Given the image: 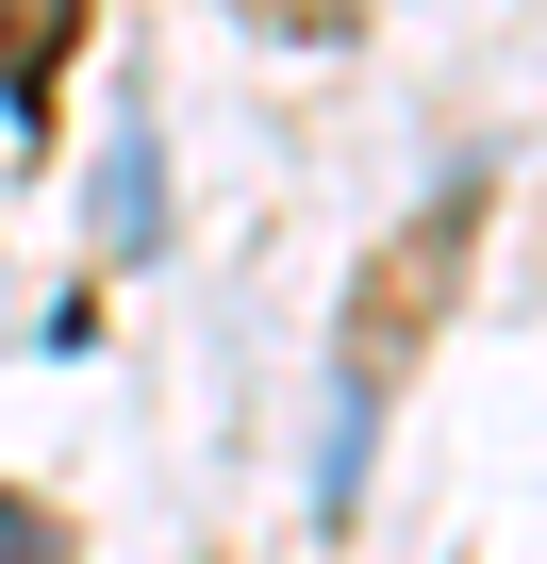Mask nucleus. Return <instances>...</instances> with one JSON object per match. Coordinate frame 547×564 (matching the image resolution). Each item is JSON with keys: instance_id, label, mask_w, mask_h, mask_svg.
I'll return each instance as SVG.
<instances>
[{"instance_id": "obj_1", "label": "nucleus", "mask_w": 547, "mask_h": 564, "mask_svg": "<svg viewBox=\"0 0 547 564\" xmlns=\"http://www.w3.org/2000/svg\"><path fill=\"white\" fill-rule=\"evenodd\" d=\"M481 232H497V183L481 166H448L365 265H349V316H332V514H349V481H365V448H382V399L415 382V349L448 333V300H464V265H481Z\"/></svg>"}, {"instance_id": "obj_2", "label": "nucleus", "mask_w": 547, "mask_h": 564, "mask_svg": "<svg viewBox=\"0 0 547 564\" xmlns=\"http://www.w3.org/2000/svg\"><path fill=\"white\" fill-rule=\"evenodd\" d=\"M84 18H100V0H0V100H18V150H51V84H67Z\"/></svg>"}, {"instance_id": "obj_3", "label": "nucleus", "mask_w": 547, "mask_h": 564, "mask_svg": "<svg viewBox=\"0 0 547 564\" xmlns=\"http://www.w3.org/2000/svg\"><path fill=\"white\" fill-rule=\"evenodd\" d=\"M100 232H117V249L166 232V166H150V133H117V166H100Z\"/></svg>"}, {"instance_id": "obj_4", "label": "nucleus", "mask_w": 547, "mask_h": 564, "mask_svg": "<svg viewBox=\"0 0 547 564\" xmlns=\"http://www.w3.org/2000/svg\"><path fill=\"white\" fill-rule=\"evenodd\" d=\"M249 34H349V0H232Z\"/></svg>"}, {"instance_id": "obj_5", "label": "nucleus", "mask_w": 547, "mask_h": 564, "mask_svg": "<svg viewBox=\"0 0 547 564\" xmlns=\"http://www.w3.org/2000/svg\"><path fill=\"white\" fill-rule=\"evenodd\" d=\"M0 564H67V531H51L34 498H0Z\"/></svg>"}]
</instances>
